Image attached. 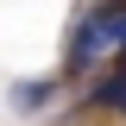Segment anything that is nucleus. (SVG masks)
Here are the masks:
<instances>
[{
	"label": "nucleus",
	"mask_w": 126,
	"mask_h": 126,
	"mask_svg": "<svg viewBox=\"0 0 126 126\" xmlns=\"http://www.w3.org/2000/svg\"><path fill=\"white\" fill-rule=\"evenodd\" d=\"M101 57H126V0H88L69 25V44H63V69L82 76Z\"/></svg>",
	"instance_id": "nucleus-1"
},
{
	"label": "nucleus",
	"mask_w": 126,
	"mask_h": 126,
	"mask_svg": "<svg viewBox=\"0 0 126 126\" xmlns=\"http://www.w3.org/2000/svg\"><path fill=\"white\" fill-rule=\"evenodd\" d=\"M50 94H57V82H13V88H6V101H13V107H50Z\"/></svg>",
	"instance_id": "nucleus-2"
}]
</instances>
